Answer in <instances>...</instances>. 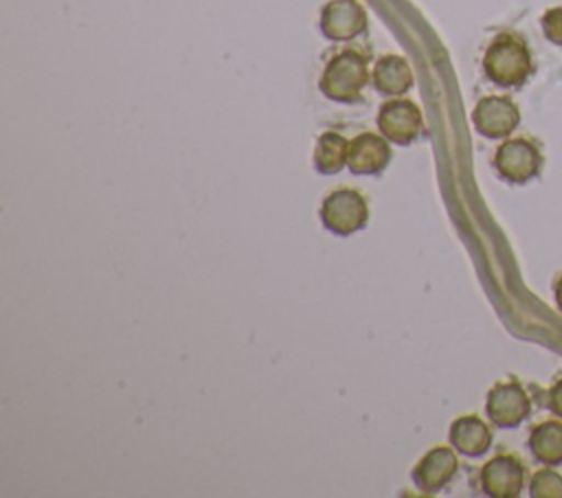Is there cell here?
Masks as SVG:
<instances>
[{
    "label": "cell",
    "instance_id": "cell-1",
    "mask_svg": "<svg viewBox=\"0 0 562 498\" xmlns=\"http://www.w3.org/2000/svg\"><path fill=\"white\" fill-rule=\"evenodd\" d=\"M485 75L496 86H520L531 72V57L525 42L516 35H498L483 57Z\"/></svg>",
    "mask_w": 562,
    "mask_h": 498
},
{
    "label": "cell",
    "instance_id": "cell-2",
    "mask_svg": "<svg viewBox=\"0 0 562 498\" xmlns=\"http://www.w3.org/2000/svg\"><path fill=\"white\" fill-rule=\"evenodd\" d=\"M369 81L367 59L356 50H342L329 59L321 77V90L334 101H356Z\"/></svg>",
    "mask_w": 562,
    "mask_h": 498
},
{
    "label": "cell",
    "instance_id": "cell-3",
    "mask_svg": "<svg viewBox=\"0 0 562 498\" xmlns=\"http://www.w3.org/2000/svg\"><path fill=\"white\" fill-rule=\"evenodd\" d=\"M323 224L336 235H351L367 224L369 206L364 197L353 189L331 191L321 206Z\"/></svg>",
    "mask_w": 562,
    "mask_h": 498
},
{
    "label": "cell",
    "instance_id": "cell-4",
    "mask_svg": "<svg viewBox=\"0 0 562 498\" xmlns=\"http://www.w3.org/2000/svg\"><path fill=\"white\" fill-rule=\"evenodd\" d=\"M494 165L505 180L520 184L538 173L540 151L533 143L525 138H509L498 147Z\"/></svg>",
    "mask_w": 562,
    "mask_h": 498
},
{
    "label": "cell",
    "instance_id": "cell-5",
    "mask_svg": "<svg viewBox=\"0 0 562 498\" xmlns=\"http://www.w3.org/2000/svg\"><path fill=\"white\" fill-rule=\"evenodd\" d=\"M485 410L498 428H516L529 415L531 404L518 382H503L487 393Z\"/></svg>",
    "mask_w": 562,
    "mask_h": 498
},
{
    "label": "cell",
    "instance_id": "cell-6",
    "mask_svg": "<svg viewBox=\"0 0 562 498\" xmlns=\"http://www.w3.org/2000/svg\"><path fill=\"white\" fill-rule=\"evenodd\" d=\"M472 121L479 134L487 138H503L514 132L520 121V112L505 97H485L476 103Z\"/></svg>",
    "mask_w": 562,
    "mask_h": 498
},
{
    "label": "cell",
    "instance_id": "cell-7",
    "mask_svg": "<svg viewBox=\"0 0 562 498\" xmlns=\"http://www.w3.org/2000/svg\"><path fill=\"white\" fill-rule=\"evenodd\" d=\"M380 132L400 145H408L422 132V112L413 101L395 99L382 105L378 114Z\"/></svg>",
    "mask_w": 562,
    "mask_h": 498
},
{
    "label": "cell",
    "instance_id": "cell-8",
    "mask_svg": "<svg viewBox=\"0 0 562 498\" xmlns=\"http://www.w3.org/2000/svg\"><path fill=\"white\" fill-rule=\"evenodd\" d=\"M525 480V469L518 459L509 454H498L485 463L481 472L483 491L492 498H514L520 494Z\"/></svg>",
    "mask_w": 562,
    "mask_h": 498
},
{
    "label": "cell",
    "instance_id": "cell-9",
    "mask_svg": "<svg viewBox=\"0 0 562 498\" xmlns=\"http://www.w3.org/2000/svg\"><path fill=\"white\" fill-rule=\"evenodd\" d=\"M321 29L329 39H351L367 29V13L356 0H331L323 9Z\"/></svg>",
    "mask_w": 562,
    "mask_h": 498
},
{
    "label": "cell",
    "instance_id": "cell-10",
    "mask_svg": "<svg viewBox=\"0 0 562 498\" xmlns=\"http://www.w3.org/2000/svg\"><path fill=\"white\" fill-rule=\"evenodd\" d=\"M459 463L452 450L448 448H432L415 467L413 480L424 491H437L446 487V483L454 476Z\"/></svg>",
    "mask_w": 562,
    "mask_h": 498
},
{
    "label": "cell",
    "instance_id": "cell-11",
    "mask_svg": "<svg viewBox=\"0 0 562 498\" xmlns=\"http://www.w3.org/2000/svg\"><path fill=\"white\" fill-rule=\"evenodd\" d=\"M391 160V149L382 136L360 134L349 143L347 165L353 173H378Z\"/></svg>",
    "mask_w": 562,
    "mask_h": 498
},
{
    "label": "cell",
    "instance_id": "cell-12",
    "mask_svg": "<svg viewBox=\"0 0 562 498\" xmlns=\"http://www.w3.org/2000/svg\"><path fill=\"white\" fill-rule=\"evenodd\" d=\"M450 443L461 454L479 456V454L487 452V448L492 443V432L479 417L465 415V417H459L457 421H452Z\"/></svg>",
    "mask_w": 562,
    "mask_h": 498
},
{
    "label": "cell",
    "instance_id": "cell-13",
    "mask_svg": "<svg viewBox=\"0 0 562 498\" xmlns=\"http://www.w3.org/2000/svg\"><path fill=\"white\" fill-rule=\"evenodd\" d=\"M373 83L380 92H386V94L406 92L413 83V72L408 61L397 55H386L378 59L373 68Z\"/></svg>",
    "mask_w": 562,
    "mask_h": 498
},
{
    "label": "cell",
    "instance_id": "cell-14",
    "mask_svg": "<svg viewBox=\"0 0 562 498\" xmlns=\"http://www.w3.org/2000/svg\"><path fill=\"white\" fill-rule=\"evenodd\" d=\"M529 448L533 456L544 465L562 463V423L542 421L531 430Z\"/></svg>",
    "mask_w": 562,
    "mask_h": 498
},
{
    "label": "cell",
    "instance_id": "cell-15",
    "mask_svg": "<svg viewBox=\"0 0 562 498\" xmlns=\"http://www.w3.org/2000/svg\"><path fill=\"white\" fill-rule=\"evenodd\" d=\"M349 156V143L336 134V132H325L314 149V165L321 173H336L347 165Z\"/></svg>",
    "mask_w": 562,
    "mask_h": 498
},
{
    "label": "cell",
    "instance_id": "cell-16",
    "mask_svg": "<svg viewBox=\"0 0 562 498\" xmlns=\"http://www.w3.org/2000/svg\"><path fill=\"white\" fill-rule=\"evenodd\" d=\"M533 498H562V476L553 469H540L531 478Z\"/></svg>",
    "mask_w": 562,
    "mask_h": 498
},
{
    "label": "cell",
    "instance_id": "cell-17",
    "mask_svg": "<svg viewBox=\"0 0 562 498\" xmlns=\"http://www.w3.org/2000/svg\"><path fill=\"white\" fill-rule=\"evenodd\" d=\"M542 31H544V35H547L549 42L562 46V7L549 9V11L542 15Z\"/></svg>",
    "mask_w": 562,
    "mask_h": 498
},
{
    "label": "cell",
    "instance_id": "cell-18",
    "mask_svg": "<svg viewBox=\"0 0 562 498\" xmlns=\"http://www.w3.org/2000/svg\"><path fill=\"white\" fill-rule=\"evenodd\" d=\"M549 408L553 410V415L562 417V380H558L549 391Z\"/></svg>",
    "mask_w": 562,
    "mask_h": 498
},
{
    "label": "cell",
    "instance_id": "cell-19",
    "mask_svg": "<svg viewBox=\"0 0 562 498\" xmlns=\"http://www.w3.org/2000/svg\"><path fill=\"white\" fill-rule=\"evenodd\" d=\"M555 303H558V307L562 309V276H560L558 283H555Z\"/></svg>",
    "mask_w": 562,
    "mask_h": 498
}]
</instances>
